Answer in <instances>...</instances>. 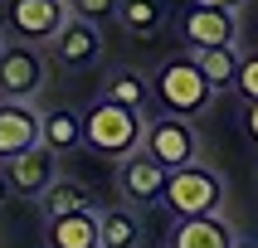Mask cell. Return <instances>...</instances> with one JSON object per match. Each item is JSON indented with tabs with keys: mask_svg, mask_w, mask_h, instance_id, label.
Wrapping results in <instances>:
<instances>
[{
	"mask_svg": "<svg viewBox=\"0 0 258 248\" xmlns=\"http://www.w3.org/2000/svg\"><path fill=\"white\" fill-rule=\"evenodd\" d=\"M142 136H146V112H137V107L102 98L83 112V146L107 160H127L132 151H142Z\"/></svg>",
	"mask_w": 258,
	"mask_h": 248,
	"instance_id": "1",
	"label": "cell"
},
{
	"mask_svg": "<svg viewBox=\"0 0 258 248\" xmlns=\"http://www.w3.org/2000/svg\"><path fill=\"white\" fill-rule=\"evenodd\" d=\"M151 98L171 117H200L215 102V88H210V78L200 73L195 58H166L151 78Z\"/></svg>",
	"mask_w": 258,
	"mask_h": 248,
	"instance_id": "2",
	"label": "cell"
},
{
	"mask_svg": "<svg viewBox=\"0 0 258 248\" xmlns=\"http://www.w3.org/2000/svg\"><path fill=\"white\" fill-rule=\"evenodd\" d=\"M161 204L171 209L175 219H195V214H219L224 204V180H219L210 166L190 160L180 171L166 175V190H161Z\"/></svg>",
	"mask_w": 258,
	"mask_h": 248,
	"instance_id": "3",
	"label": "cell"
},
{
	"mask_svg": "<svg viewBox=\"0 0 258 248\" xmlns=\"http://www.w3.org/2000/svg\"><path fill=\"white\" fill-rule=\"evenodd\" d=\"M142 151L156 166H166V171H180V166H190V160L200 156V136H195V127H190V117H146V136H142Z\"/></svg>",
	"mask_w": 258,
	"mask_h": 248,
	"instance_id": "4",
	"label": "cell"
},
{
	"mask_svg": "<svg viewBox=\"0 0 258 248\" xmlns=\"http://www.w3.org/2000/svg\"><path fill=\"white\" fill-rule=\"evenodd\" d=\"M69 20V0H5V25L20 44H54Z\"/></svg>",
	"mask_w": 258,
	"mask_h": 248,
	"instance_id": "5",
	"label": "cell"
},
{
	"mask_svg": "<svg viewBox=\"0 0 258 248\" xmlns=\"http://www.w3.org/2000/svg\"><path fill=\"white\" fill-rule=\"evenodd\" d=\"M44 88V54L39 44H5L0 54V98L29 102Z\"/></svg>",
	"mask_w": 258,
	"mask_h": 248,
	"instance_id": "6",
	"label": "cell"
},
{
	"mask_svg": "<svg viewBox=\"0 0 258 248\" xmlns=\"http://www.w3.org/2000/svg\"><path fill=\"white\" fill-rule=\"evenodd\" d=\"M5 180L20 195H44L58 180V151H49L39 141V146H29V151H20V156H10L5 160Z\"/></svg>",
	"mask_w": 258,
	"mask_h": 248,
	"instance_id": "7",
	"label": "cell"
},
{
	"mask_svg": "<svg viewBox=\"0 0 258 248\" xmlns=\"http://www.w3.org/2000/svg\"><path fill=\"white\" fill-rule=\"evenodd\" d=\"M39 141H44V117L29 102L5 98L0 102V160L20 156V151H29V146H39Z\"/></svg>",
	"mask_w": 258,
	"mask_h": 248,
	"instance_id": "8",
	"label": "cell"
},
{
	"mask_svg": "<svg viewBox=\"0 0 258 248\" xmlns=\"http://www.w3.org/2000/svg\"><path fill=\"white\" fill-rule=\"evenodd\" d=\"M180 34H185L190 49H224V44L239 39V15H234V10H205V5H190L185 20H180Z\"/></svg>",
	"mask_w": 258,
	"mask_h": 248,
	"instance_id": "9",
	"label": "cell"
},
{
	"mask_svg": "<svg viewBox=\"0 0 258 248\" xmlns=\"http://www.w3.org/2000/svg\"><path fill=\"white\" fill-rule=\"evenodd\" d=\"M166 175H171V171L156 166L146 151H132L127 160H117V185H122L127 204H156L161 190H166Z\"/></svg>",
	"mask_w": 258,
	"mask_h": 248,
	"instance_id": "10",
	"label": "cell"
},
{
	"mask_svg": "<svg viewBox=\"0 0 258 248\" xmlns=\"http://www.w3.org/2000/svg\"><path fill=\"white\" fill-rule=\"evenodd\" d=\"M54 54L63 58L69 68H88V63H98V54H102L98 25H88V20L69 15V20H63V29L54 34Z\"/></svg>",
	"mask_w": 258,
	"mask_h": 248,
	"instance_id": "11",
	"label": "cell"
},
{
	"mask_svg": "<svg viewBox=\"0 0 258 248\" xmlns=\"http://www.w3.org/2000/svg\"><path fill=\"white\" fill-rule=\"evenodd\" d=\"M171 248H234V224L219 214H195L180 219L171 233Z\"/></svg>",
	"mask_w": 258,
	"mask_h": 248,
	"instance_id": "12",
	"label": "cell"
},
{
	"mask_svg": "<svg viewBox=\"0 0 258 248\" xmlns=\"http://www.w3.org/2000/svg\"><path fill=\"white\" fill-rule=\"evenodd\" d=\"M49 248H98V214L73 209V214L49 219Z\"/></svg>",
	"mask_w": 258,
	"mask_h": 248,
	"instance_id": "13",
	"label": "cell"
},
{
	"mask_svg": "<svg viewBox=\"0 0 258 248\" xmlns=\"http://www.w3.org/2000/svg\"><path fill=\"white\" fill-rule=\"evenodd\" d=\"M117 20H122L127 34L151 39V34L166 25V0H117Z\"/></svg>",
	"mask_w": 258,
	"mask_h": 248,
	"instance_id": "14",
	"label": "cell"
},
{
	"mask_svg": "<svg viewBox=\"0 0 258 248\" xmlns=\"http://www.w3.org/2000/svg\"><path fill=\"white\" fill-rule=\"evenodd\" d=\"M190 58L200 63V73L210 78L215 93L234 88V73H239V49H234V44H224V49H190Z\"/></svg>",
	"mask_w": 258,
	"mask_h": 248,
	"instance_id": "15",
	"label": "cell"
},
{
	"mask_svg": "<svg viewBox=\"0 0 258 248\" xmlns=\"http://www.w3.org/2000/svg\"><path fill=\"white\" fill-rule=\"evenodd\" d=\"M98 243L102 248H137L142 243V224L132 209H102L98 214Z\"/></svg>",
	"mask_w": 258,
	"mask_h": 248,
	"instance_id": "16",
	"label": "cell"
},
{
	"mask_svg": "<svg viewBox=\"0 0 258 248\" xmlns=\"http://www.w3.org/2000/svg\"><path fill=\"white\" fill-rule=\"evenodd\" d=\"M44 146H49V151H73V146H83V117L78 112H49L44 117Z\"/></svg>",
	"mask_w": 258,
	"mask_h": 248,
	"instance_id": "17",
	"label": "cell"
},
{
	"mask_svg": "<svg viewBox=\"0 0 258 248\" xmlns=\"http://www.w3.org/2000/svg\"><path fill=\"white\" fill-rule=\"evenodd\" d=\"M39 200H44V209H49V219H58V214H73V209H88V190L78 185V180H54Z\"/></svg>",
	"mask_w": 258,
	"mask_h": 248,
	"instance_id": "18",
	"label": "cell"
},
{
	"mask_svg": "<svg viewBox=\"0 0 258 248\" xmlns=\"http://www.w3.org/2000/svg\"><path fill=\"white\" fill-rule=\"evenodd\" d=\"M102 98H107V102H122V107H137V112H142L146 98H151V88H146V78H137V73H112Z\"/></svg>",
	"mask_w": 258,
	"mask_h": 248,
	"instance_id": "19",
	"label": "cell"
},
{
	"mask_svg": "<svg viewBox=\"0 0 258 248\" xmlns=\"http://www.w3.org/2000/svg\"><path fill=\"white\" fill-rule=\"evenodd\" d=\"M69 15H78L88 25H107V20H117V0H69Z\"/></svg>",
	"mask_w": 258,
	"mask_h": 248,
	"instance_id": "20",
	"label": "cell"
},
{
	"mask_svg": "<svg viewBox=\"0 0 258 248\" xmlns=\"http://www.w3.org/2000/svg\"><path fill=\"white\" fill-rule=\"evenodd\" d=\"M234 88L244 93V102H258V54H239V73H234Z\"/></svg>",
	"mask_w": 258,
	"mask_h": 248,
	"instance_id": "21",
	"label": "cell"
},
{
	"mask_svg": "<svg viewBox=\"0 0 258 248\" xmlns=\"http://www.w3.org/2000/svg\"><path fill=\"white\" fill-rule=\"evenodd\" d=\"M244 136L258 146V102H248V107H244Z\"/></svg>",
	"mask_w": 258,
	"mask_h": 248,
	"instance_id": "22",
	"label": "cell"
},
{
	"mask_svg": "<svg viewBox=\"0 0 258 248\" xmlns=\"http://www.w3.org/2000/svg\"><path fill=\"white\" fill-rule=\"evenodd\" d=\"M190 5H205V10H244V0H190Z\"/></svg>",
	"mask_w": 258,
	"mask_h": 248,
	"instance_id": "23",
	"label": "cell"
},
{
	"mask_svg": "<svg viewBox=\"0 0 258 248\" xmlns=\"http://www.w3.org/2000/svg\"><path fill=\"white\" fill-rule=\"evenodd\" d=\"M5 195H10V180H5V175H0V200H5Z\"/></svg>",
	"mask_w": 258,
	"mask_h": 248,
	"instance_id": "24",
	"label": "cell"
},
{
	"mask_svg": "<svg viewBox=\"0 0 258 248\" xmlns=\"http://www.w3.org/2000/svg\"><path fill=\"white\" fill-rule=\"evenodd\" d=\"M234 248H258V243H239V238H234Z\"/></svg>",
	"mask_w": 258,
	"mask_h": 248,
	"instance_id": "25",
	"label": "cell"
},
{
	"mask_svg": "<svg viewBox=\"0 0 258 248\" xmlns=\"http://www.w3.org/2000/svg\"><path fill=\"white\" fill-rule=\"evenodd\" d=\"M0 54H5V29H0Z\"/></svg>",
	"mask_w": 258,
	"mask_h": 248,
	"instance_id": "26",
	"label": "cell"
},
{
	"mask_svg": "<svg viewBox=\"0 0 258 248\" xmlns=\"http://www.w3.org/2000/svg\"><path fill=\"white\" fill-rule=\"evenodd\" d=\"M98 248H102V243H98Z\"/></svg>",
	"mask_w": 258,
	"mask_h": 248,
	"instance_id": "27",
	"label": "cell"
}]
</instances>
